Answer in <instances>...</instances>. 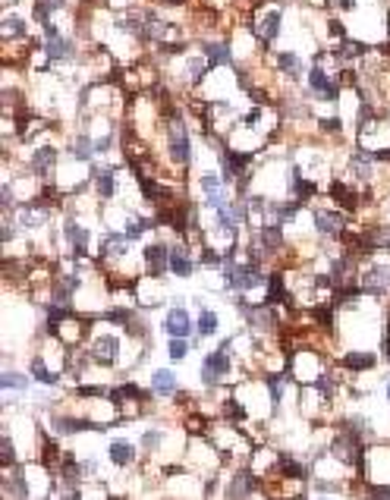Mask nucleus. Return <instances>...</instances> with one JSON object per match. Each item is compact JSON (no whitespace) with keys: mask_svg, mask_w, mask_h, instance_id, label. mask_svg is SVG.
Returning a JSON list of instances; mask_svg holds the SVG:
<instances>
[{"mask_svg":"<svg viewBox=\"0 0 390 500\" xmlns=\"http://www.w3.org/2000/svg\"><path fill=\"white\" fill-rule=\"evenodd\" d=\"M167 148H170V157L173 164H189V157H192V142H189V129L183 126V120L177 117L170 123V133H167Z\"/></svg>","mask_w":390,"mask_h":500,"instance_id":"f257e3e1","label":"nucleus"},{"mask_svg":"<svg viewBox=\"0 0 390 500\" xmlns=\"http://www.w3.org/2000/svg\"><path fill=\"white\" fill-rule=\"evenodd\" d=\"M226 371H230V352H224V350L208 352L202 362V384L205 387H214L220 378H226Z\"/></svg>","mask_w":390,"mask_h":500,"instance_id":"f03ea898","label":"nucleus"},{"mask_svg":"<svg viewBox=\"0 0 390 500\" xmlns=\"http://www.w3.org/2000/svg\"><path fill=\"white\" fill-rule=\"evenodd\" d=\"M145 271H148L151 277H164V274L170 271V249H167L164 243H151L148 249H145Z\"/></svg>","mask_w":390,"mask_h":500,"instance_id":"7ed1b4c3","label":"nucleus"},{"mask_svg":"<svg viewBox=\"0 0 390 500\" xmlns=\"http://www.w3.org/2000/svg\"><path fill=\"white\" fill-rule=\"evenodd\" d=\"M362 289L372 293V296H384L390 289V267L387 265H372L362 277Z\"/></svg>","mask_w":390,"mask_h":500,"instance_id":"20e7f679","label":"nucleus"},{"mask_svg":"<svg viewBox=\"0 0 390 500\" xmlns=\"http://www.w3.org/2000/svg\"><path fill=\"white\" fill-rule=\"evenodd\" d=\"M120 356V340L110 334H101L98 340L92 343V359L98 362V365H114Z\"/></svg>","mask_w":390,"mask_h":500,"instance_id":"39448f33","label":"nucleus"},{"mask_svg":"<svg viewBox=\"0 0 390 500\" xmlns=\"http://www.w3.org/2000/svg\"><path fill=\"white\" fill-rule=\"evenodd\" d=\"M164 330L170 337H189V334H192V318H189V312L183 308V305H177V308H170V312H167Z\"/></svg>","mask_w":390,"mask_h":500,"instance_id":"423d86ee","label":"nucleus"},{"mask_svg":"<svg viewBox=\"0 0 390 500\" xmlns=\"http://www.w3.org/2000/svg\"><path fill=\"white\" fill-rule=\"evenodd\" d=\"M309 85H312V92L318 94V98H328V101H337V94H340V88L334 85V79L321 70V66H315V70L309 73Z\"/></svg>","mask_w":390,"mask_h":500,"instance_id":"0eeeda50","label":"nucleus"},{"mask_svg":"<svg viewBox=\"0 0 390 500\" xmlns=\"http://www.w3.org/2000/svg\"><path fill=\"white\" fill-rule=\"evenodd\" d=\"M198 186H202V192H205V198H208V208H224L226 205V189L220 186V180L214 176V173H205L202 180H198Z\"/></svg>","mask_w":390,"mask_h":500,"instance_id":"6e6552de","label":"nucleus"},{"mask_svg":"<svg viewBox=\"0 0 390 500\" xmlns=\"http://www.w3.org/2000/svg\"><path fill=\"white\" fill-rule=\"evenodd\" d=\"M63 236H66V243L73 246V258H82L86 255V246H88V230L76 220H66V227H63Z\"/></svg>","mask_w":390,"mask_h":500,"instance_id":"1a4fd4ad","label":"nucleus"},{"mask_svg":"<svg viewBox=\"0 0 390 500\" xmlns=\"http://www.w3.org/2000/svg\"><path fill=\"white\" fill-rule=\"evenodd\" d=\"M255 488H258V478L252 475V469H242V472H236V478L226 485V497H249Z\"/></svg>","mask_w":390,"mask_h":500,"instance_id":"9d476101","label":"nucleus"},{"mask_svg":"<svg viewBox=\"0 0 390 500\" xmlns=\"http://www.w3.org/2000/svg\"><path fill=\"white\" fill-rule=\"evenodd\" d=\"M126 249H129V236L110 230L107 236L101 239V258H123Z\"/></svg>","mask_w":390,"mask_h":500,"instance_id":"9b49d317","label":"nucleus"},{"mask_svg":"<svg viewBox=\"0 0 390 500\" xmlns=\"http://www.w3.org/2000/svg\"><path fill=\"white\" fill-rule=\"evenodd\" d=\"M151 391H155L157 397H173V393L180 391V387H177V375H173V371H167V368H157V371H151Z\"/></svg>","mask_w":390,"mask_h":500,"instance_id":"f8f14e48","label":"nucleus"},{"mask_svg":"<svg viewBox=\"0 0 390 500\" xmlns=\"http://www.w3.org/2000/svg\"><path fill=\"white\" fill-rule=\"evenodd\" d=\"M47 220H51V211H47L44 205H25L23 211H19V224H23L25 230L44 227Z\"/></svg>","mask_w":390,"mask_h":500,"instance_id":"ddd939ff","label":"nucleus"},{"mask_svg":"<svg viewBox=\"0 0 390 500\" xmlns=\"http://www.w3.org/2000/svg\"><path fill=\"white\" fill-rule=\"evenodd\" d=\"M258 243H261V249L268 252V255H274V252L283 246V230L281 224H265V227L258 230Z\"/></svg>","mask_w":390,"mask_h":500,"instance_id":"4468645a","label":"nucleus"},{"mask_svg":"<svg viewBox=\"0 0 390 500\" xmlns=\"http://www.w3.org/2000/svg\"><path fill=\"white\" fill-rule=\"evenodd\" d=\"M315 230L321 236H337L343 230V218L334 211H315Z\"/></svg>","mask_w":390,"mask_h":500,"instance_id":"2eb2a0df","label":"nucleus"},{"mask_svg":"<svg viewBox=\"0 0 390 500\" xmlns=\"http://www.w3.org/2000/svg\"><path fill=\"white\" fill-rule=\"evenodd\" d=\"M107 453H110V460H114V466H120V469H126V466L135 462V447L129 444V440H114Z\"/></svg>","mask_w":390,"mask_h":500,"instance_id":"dca6fc26","label":"nucleus"},{"mask_svg":"<svg viewBox=\"0 0 390 500\" xmlns=\"http://www.w3.org/2000/svg\"><path fill=\"white\" fill-rule=\"evenodd\" d=\"M218 230H220V236L224 239H236V233H239V218L233 214V208H218Z\"/></svg>","mask_w":390,"mask_h":500,"instance_id":"f3484780","label":"nucleus"},{"mask_svg":"<svg viewBox=\"0 0 390 500\" xmlns=\"http://www.w3.org/2000/svg\"><path fill=\"white\" fill-rule=\"evenodd\" d=\"M170 271L177 274V277H192L195 265H192V258H189V252L183 249V246H173L170 249Z\"/></svg>","mask_w":390,"mask_h":500,"instance_id":"a211bd4d","label":"nucleus"},{"mask_svg":"<svg viewBox=\"0 0 390 500\" xmlns=\"http://www.w3.org/2000/svg\"><path fill=\"white\" fill-rule=\"evenodd\" d=\"M54 164H57L54 148H38L31 155V173H38V176H47V173L54 170Z\"/></svg>","mask_w":390,"mask_h":500,"instance_id":"6ab92c4d","label":"nucleus"},{"mask_svg":"<svg viewBox=\"0 0 390 500\" xmlns=\"http://www.w3.org/2000/svg\"><path fill=\"white\" fill-rule=\"evenodd\" d=\"M73 38H63V35H57V38H47V60H66V57L73 54Z\"/></svg>","mask_w":390,"mask_h":500,"instance_id":"aec40b11","label":"nucleus"},{"mask_svg":"<svg viewBox=\"0 0 390 500\" xmlns=\"http://www.w3.org/2000/svg\"><path fill=\"white\" fill-rule=\"evenodd\" d=\"M277 469H281L283 478H293V482H305V466H302V462H296L289 453H281V460H277Z\"/></svg>","mask_w":390,"mask_h":500,"instance_id":"412c9836","label":"nucleus"},{"mask_svg":"<svg viewBox=\"0 0 390 500\" xmlns=\"http://www.w3.org/2000/svg\"><path fill=\"white\" fill-rule=\"evenodd\" d=\"M205 57H208V66H220V63H230V44H214V41H205L202 44Z\"/></svg>","mask_w":390,"mask_h":500,"instance_id":"4be33fe9","label":"nucleus"},{"mask_svg":"<svg viewBox=\"0 0 390 500\" xmlns=\"http://www.w3.org/2000/svg\"><path fill=\"white\" fill-rule=\"evenodd\" d=\"M330 196L337 198V205H340V208H346V211H356V202H359V196H356L352 189H346V183H334V186H330Z\"/></svg>","mask_w":390,"mask_h":500,"instance_id":"5701e85b","label":"nucleus"},{"mask_svg":"<svg viewBox=\"0 0 390 500\" xmlns=\"http://www.w3.org/2000/svg\"><path fill=\"white\" fill-rule=\"evenodd\" d=\"M281 10H271V13H268V19H265V25H261V31H258V35H261V41H265V44H271L274 38H277V35H281Z\"/></svg>","mask_w":390,"mask_h":500,"instance_id":"b1692460","label":"nucleus"},{"mask_svg":"<svg viewBox=\"0 0 390 500\" xmlns=\"http://www.w3.org/2000/svg\"><path fill=\"white\" fill-rule=\"evenodd\" d=\"M94 189L101 198H110L117 192V183H114V170H94Z\"/></svg>","mask_w":390,"mask_h":500,"instance_id":"393cba45","label":"nucleus"},{"mask_svg":"<svg viewBox=\"0 0 390 500\" xmlns=\"http://www.w3.org/2000/svg\"><path fill=\"white\" fill-rule=\"evenodd\" d=\"M296 211H299V202H283V205H268V214H271L277 224H287V220H293L296 218Z\"/></svg>","mask_w":390,"mask_h":500,"instance_id":"a878e982","label":"nucleus"},{"mask_svg":"<svg viewBox=\"0 0 390 500\" xmlns=\"http://www.w3.org/2000/svg\"><path fill=\"white\" fill-rule=\"evenodd\" d=\"M343 362H346V368H352V371H368V368L378 365V356H372V352H350Z\"/></svg>","mask_w":390,"mask_h":500,"instance_id":"bb28decb","label":"nucleus"},{"mask_svg":"<svg viewBox=\"0 0 390 500\" xmlns=\"http://www.w3.org/2000/svg\"><path fill=\"white\" fill-rule=\"evenodd\" d=\"M218 324H220V318H218V312H211V308H202V312H198V321H195V328H198L202 337L218 334Z\"/></svg>","mask_w":390,"mask_h":500,"instance_id":"cd10ccee","label":"nucleus"},{"mask_svg":"<svg viewBox=\"0 0 390 500\" xmlns=\"http://www.w3.org/2000/svg\"><path fill=\"white\" fill-rule=\"evenodd\" d=\"M372 161H375V157L365 155V151H356V155L350 157V167L356 170L359 180H372Z\"/></svg>","mask_w":390,"mask_h":500,"instance_id":"c85d7f7f","label":"nucleus"},{"mask_svg":"<svg viewBox=\"0 0 390 500\" xmlns=\"http://www.w3.org/2000/svg\"><path fill=\"white\" fill-rule=\"evenodd\" d=\"M70 151H73V157H76V161H88V157H92V151H94V142L88 139L86 133H82V135H76V139L70 142Z\"/></svg>","mask_w":390,"mask_h":500,"instance_id":"c756f323","label":"nucleus"},{"mask_svg":"<svg viewBox=\"0 0 390 500\" xmlns=\"http://www.w3.org/2000/svg\"><path fill=\"white\" fill-rule=\"evenodd\" d=\"M31 378H35V381H41V384H47V387L60 381L57 375H51V371H47V365H44V359H41V356H35V359H31Z\"/></svg>","mask_w":390,"mask_h":500,"instance_id":"7c9ffc66","label":"nucleus"},{"mask_svg":"<svg viewBox=\"0 0 390 500\" xmlns=\"http://www.w3.org/2000/svg\"><path fill=\"white\" fill-rule=\"evenodd\" d=\"M25 31H29L25 19H19V16H7L3 19V35L7 38H25Z\"/></svg>","mask_w":390,"mask_h":500,"instance_id":"2f4dec72","label":"nucleus"},{"mask_svg":"<svg viewBox=\"0 0 390 500\" xmlns=\"http://www.w3.org/2000/svg\"><path fill=\"white\" fill-rule=\"evenodd\" d=\"M60 466H63V482H66L70 488H76L79 478H82V469L76 466V460H73V456H63Z\"/></svg>","mask_w":390,"mask_h":500,"instance_id":"473e14b6","label":"nucleus"},{"mask_svg":"<svg viewBox=\"0 0 390 500\" xmlns=\"http://www.w3.org/2000/svg\"><path fill=\"white\" fill-rule=\"evenodd\" d=\"M293 196H296V198H312V196H315V183L302 180V173H299V167L293 170Z\"/></svg>","mask_w":390,"mask_h":500,"instance_id":"72a5a7b5","label":"nucleus"},{"mask_svg":"<svg viewBox=\"0 0 390 500\" xmlns=\"http://www.w3.org/2000/svg\"><path fill=\"white\" fill-rule=\"evenodd\" d=\"M3 494H10V497H29V485H25L23 475H13L3 482Z\"/></svg>","mask_w":390,"mask_h":500,"instance_id":"f704fd0d","label":"nucleus"},{"mask_svg":"<svg viewBox=\"0 0 390 500\" xmlns=\"http://www.w3.org/2000/svg\"><path fill=\"white\" fill-rule=\"evenodd\" d=\"M365 236L375 249H390V227H372L365 230Z\"/></svg>","mask_w":390,"mask_h":500,"instance_id":"c9c22d12","label":"nucleus"},{"mask_svg":"<svg viewBox=\"0 0 390 500\" xmlns=\"http://www.w3.org/2000/svg\"><path fill=\"white\" fill-rule=\"evenodd\" d=\"M0 387H3V391H25V387H29V381H25V375L3 371V375H0Z\"/></svg>","mask_w":390,"mask_h":500,"instance_id":"e433bc0d","label":"nucleus"},{"mask_svg":"<svg viewBox=\"0 0 390 500\" xmlns=\"http://www.w3.org/2000/svg\"><path fill=\"white\" fill-rule=\"evenodd\" d=\"M57 10H63V0H38V3H35V19H38V23H47V16L57 13Z\"/></svg>","mask_w":390,"mask_h":500,"instance_id":"4c0bfd02","label":"nucleus"},{"mask_svg":"<svg viewBox=\"0 0 390 500\" xmlns=\"http://www.w3.org/2000/svg\"><path fill=\"white\" fill-rule=\"evenodd\" d=\"M277 299H287V293H283V280L274 274V277H268V305H274Z\"/></svg>","mask_w":390,"mask_h":500,"instance_id":"58836bf2","label":"nucleus"},{"mask_svg":"<svg viewBox=\"0 0 390 500\" xmlns=\"http://www.w3.org/2000/svg\"><path fill=\"white\" fill-rule=\"evenodd\" d=\"M170 359L173 362H183L186 359V352H189V343H186V337H170Z\"/></svg>","mask_w":390,"mask_h":500,"instance_id":"ea45409f","label":"nucleus"},{"mask_svg":"<svg viewBox=\"0 0 390 500\" xmlns=\"http://www.w3.org/2000/svg\"><path fill=\"white\" fill-rule=\"evenodd\" d=\"M277 70L293 73V76H296V73H299V57H296V54H289V51L277 54Z\"/></svg>","mask_w":390,"mask_h":500,"instance_id":"a19ab883","label":"nucleus"},{"mask_svg":"<svg viewBox=\"0 0 390 500\" xmlns=\"http://www.w3.org/2000/svg\"><path fill=\"white\" fill-rule=\"evenodd\" d=\"M161 440H164V431L161 428H148L145 434H142V447H145V450H157Z\"/></svg>","mask_w":390,"mask_h":500,"instance_id":"79ce46f5","label":"nucleus"},{"mask_svg":"<svg viewBox=\"0 0 390 500\" xmlns=\"http://www.w3.org/2000/svg\"><path fill=\"white\" fill-rule=\"evenodd\" d=\"M0 460H3V466H16V450H13V440H10V434H3V438H0Z\"/></svg>","mask_w":390,"mask_h":500,"instance_id":"37998d69","label":"nucleus"},{"mask_svg":"<svg viewBox=\"0 0 390 500\" xmlns=\"http://www.w3.org/2000/svg\"><path fill=\"white\" fill-rule=\"evenodd\" d=\"M268 391H271V403L274 406H281V399H283V378H268Z\"/></svg>","mask_w":390,"mask_h":500,"instance_id":"c03bdc74","label":"nucleus"},{"mask_svg":"<svg viewBox=\"0 0 390 500\" xmlns=\"http://www.w3.org/2000/svg\"><path fill=\"white\" fill-rule=\"evenodd\" d=\"M362 51H365V44H359V41H346L343 51H340V60H356V57H362Z\"/></svg>","mask_w":390,"mask_h":500,"instance_id":"a18cd8bd","label":"nucleus"},{"mask_svg":"<svg viewBox=\"0 0 390 500\" xmlns=\"http://www.w3.org/2000/svg\"><path fill=\"white\" fill-rule=\"evenodd\" d=\"M224 406H226L224 412L230 415V419H236V422H239V419H246V409H242L239 403H236V399H230V403H224Z\"/></svg>","mask_w":390,"mask_h":500,"instance_id":"49530a36","label":"nucleus"},{"mask_svg":"<svg viewBox=\"0 0 390 500\" xmlns=\"http://www.w3.org/2000/svg\"><path fill=\"white\" fill-rule=\"evenodd\" d=\"M189 76H192V82H202V76H205V66L198 60H192L189 63Z\"/></svg>","mask_w":390,"mask_h":500,"instance_id":"de8ad7c7","label":"nucleus"},{"mask_svg":"<svg viewBox=\"0 0 390 500\" xmlns=\"http://www.w3.org/2000/svg\"><path fill=\"white\" fill-rule=\"evenodd\" d=\"M321 129H324V133H330V135H337V133H340V120H337V117L321 120Z\"/></svg>","mask_w":390,"mask_h":500,"instance_id":"09e8293b","label":"nucleus"},{"mask_svg":"<svg viewBox=\"0 0 390 500\" xmlns=\"http://www.w3.org/2000/svg\"><path fill=\"white\" fill-rule=\"evenodd\" d=\"M202 261H205L208 267H218V265H220V258H218V252H214V249H205V252H202Z\"/></svg>","mask_w":390,"mask_h":500,"instance_id":"8fccbe9b","label":"nucleus"},{"mask_svg":"<svg viewBox=\"0 0 390 500\" xmlns=\"http://www.w3.org/2000/svg\"><path fill=\"white\" fill-rule=\"evenodd\" d=\"M142 230H145V224H135V220L133 224H126V236H129V239H139Z\"/></svg>","mask_w":390,"mask_h":500,"instance_id":"3c124183","label":"nucleus"},{"mask_svg":"<svg viewBox=\"0 0 390 500\" xmlns=\"http://www.w3.org/2000/svg\"><path fill=\"white\" fill-rule=\"evenodd\" d=\"M104 387H79V397H104Z\"/></svg>","mask_w":390,"mask_h":500,"instance_id":"603ef678","label":"nucleus"},{"mask_svg":"<svg viewBox=\"0 0 390 500\" xmlns=\"http://www.w3.org/2000/svg\"><path fill=\"white\" fill-rule=\"evenodd\" d=\"M315 491H318V494H337L340 488H337L334 482H318V485H315Z\"/></svg>","mask_w":390,"mask_h":500,"instance_id":"864d4df0","label":"nucleus"},{"mask_svg":"<svg viewBox=\"0 0 390 500\" xmlns=\"http://www.w3.org/2000/svg\"><path fill=\"white\" fill-rule=\"evenodd\" d=\"M0 196H3V208H7V211H10V208H13V189H10V186H3V192H0Z\"/></svg>","mask_w":390,"mask_h":500,"instance_id":"5fc2aeb1","label":"nucleus"},{"mask_svg":"<svg viewBox=\"0 0 390 500\" xmlns=\"http://www.w3.org/2000/svg\"><path fill=\"white\" fill-rule=\"evenodd\" d=\"M368 494H375V497H390V485H375Z\"/></svg>","mask_w":390,"mask_h":500,"instance_id":"6e6d98bb","label":"nucleus"},{"mask_svg":"<svg viewBox=\"0 0 390 500\" xmlns=\"http://www.w3.org/2000/svg\"><path fill=\"white\" fill-rule=\"evenodd\" d=\"M330 31H334V35H340V38H343V25L337 23V19H334V23H330Z\"/></svg>","mask_w":390,"mask_h":500,"instance_id":"4d7b16f0","label":"nucleus"},{"mask_svg":"<svg viewBox=\"0 0 390 500\" xmlns=\"http://www.w3.org/2000/svg\"><path fill=\"white\" fill-rule=\"evenodd\" d=\"M337 3H340V10H352V7H356V0H337Z\"/></svg>","mask_w":390,"mask_h":500,"instance_id":"13d9d810","label":"nucleus"},{"mask_svg":"<svg viewBox=\"0 0 390 500\" xmlns=\"http://www.w3.org/2000/svg\"><path fill=\"white\" fill-rule=\"evenodd\" d=\"M387 399H390V384H387Z\"/></svg>","mask_w":390,"mask_h":500,"instance_id":"bf43d9fd","label":"nucleus"}]
</instances>
